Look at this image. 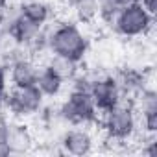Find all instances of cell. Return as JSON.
Segmentation results:
<instances>
[{
    "mask_svg": "<svg viewBox=\"0 0 157 157\" xmlns=\"http://www.w3.org/2000/svg\"><path fill=\"white\" fill-rule=\"evenodd\" d=\"M46 48L54 56L68 57L76 63H82V59L89 52V39L85 33L72 22H61L44 33Z\"/></svg>",
    "mask_w": 157,
    "mask_h": 157,
    "instance_id": "obj_1",
    "label": "cell"
},
{
    "mask_svg": "<svg viewBox=\"0 0 157 157\" xmlns=\"http://www.w3.org/2000/svg\"><path fill=\"white\" fill-rule=\"evenodd\" d=\"M113 26L118 35L135 39V37H146L153 30V15L140 4H126L118 11L117 19L113 21Z\"/></svg>",
    "mask_w": 157,
    "mask_h": 157,
    "instance_id": "obj_2",
    "label": "cell"
},
{
    "mask_svg": "<svg viewBox=\"0 0 157 157\" xmlns=\"http://www.w3.org/2000/svg\"><path fill=\"white\" fill-rule=\"evenodd\" d=\"M57 118L63 120L65 124L72 126H82V124H91L98 118V109L91 98L89 91H78L72 89L67 100L61 102V105L56 111Z\"/></svg>",
    "mask_w": 157,
    "mask_h": 157,
    "instance_id": "obj_3",
    "label": "cell"
},
{
    "mask_svg": "<svg viewBox=\"0 0 157 157\" xmlns=\"http://www.w3.org/2000/svg\"><path fill=\"white\" fill-rule=\"evenodd\" d=\"M102 115H104L102 122H104V129H105L107 137L128 140L137 131L135 105L131 100H128V96H122L115 107L104 111Z\"/></svg>",
    "mask_w": 157,
    "mask_h": 157,
    "instance_id": "obj_4",
    "label": "cell"
},
{
    "mask_svg": "<svg viewBox=\"0 0 157 157\" xmlns=\"http://www.w3.org/2000/svg\"><path fill=\"white\" fill-rule=\"evenodd\" d=\"M43 93L37 89V85H24V87H13L6 93L4 105L10 113L15 117H30L43 109Z\"/></svg>",
    "mask_w": 157,
    "mask_h": 157,
    "instance_id": "obj_5",
    "label": "cell"
},
{
    "mask_svg": "<svg viewBox=\"0 0 157 157\" xmlns=\"http://www.w3.org/2000/svg\"><path fill=\"white\" fill-rule=\"evenodd\" d=\"M89 93H91V98H93V102H94V105L100 113L115 107L122 98L120 87H118V83L113 76L94 78L91 87H89Z\"/></svg>",
    "mask_w": 157,
    "mask_h": 157,
    "instance_id": "obj_6",
    "label": "cell"
},
{
    "mask_svg": "<svg viewBox=\"0 0 157 157\" xmlns=\"http://www.w3.org/2000/svg\"><path fill=\"white\" fill-rule=\"evenodd\" d=\"M59 144H61V151L63 153L83 157V155H89L93 151L94 139H93L91 131L85 129V128H72V129H67L63 133Z\"/></svg>",
    "mask_w": 157,
    "mask_h": 157,
    "instance_id": "obj_7",
    "label": "cell"
},
{
    "mask_svg": "<svg viewBox=\"0 0 157 157\" xmlns=\"http://www.w3.org/2000/svg\"><path fill=\"white\" fill-rule=\"evenodd\" d=\"M8 78L13 87H24V85H35L39 68L32 57H21L11 63H8Z\"/></svg>",
    "mask_w": 157,
    "mask_h": 157,
    "instance_id": "obj_8",
    "label": "cell"
},
{
    "mask_svg": "<svg viewBox=\"0 0 157 157\" xmlns=\"http://www.w3.org/2000/svg\"><path fill=\"white\" fill-rule=\"evenodd\" d=\"M10 33H11V37L17 41V44H22V46L32 48L33 43L41 37L43 26L37 24V22H33V21H30V19H26V17L21 13V15L15 19V22L11 24Z\"/></svg>",
    "mask_w": 157,
    "mask_h": 157,
    "instance_id": "obj_9",
    "label": "cell"
},
{
    "mask_svg": "<svg viewBox=\"0 0 157 157\" xmlns=\"http://www.w3.org/2000/svg\"><path fill=\"white\" fill-rule=\"evenodd\" d=\"M35 140L32 131L22 126V124H10L8 122V148H10V155H24L28 151H32Z\"/></svg>",
    "mask_w": 157,
    "mask_h": 157,
    "instance_id": "obj_10",
    "label": "cell"
},
{
    "mask_svg": "<svg viewBox=\"0 0 157 157\" xmlns=\"http://www.w3.org/2000/svg\"><path fill=\"white\" fill-rule=\"evenodd\" d=\"M35 85H37V89L43 93V96H46V98H54V96H57V94L61 93L65 82L61 80V78H59L52 68L44 67V68H41L39 74H37Z\"/></svg>",
    "mask_w": 157,
    "mask_h": 157,
    "instance_id": "obj_11",
    "label": "cell"
},
{
    "mask_svg": "<svg viewBox=\"0 0 157 157\" xmlns=\"http://www.w3.org/2000/svg\"><path fill=\"white\" fill-rule=\"evenodd\" d=\"M21 13H22L26 19H30V21H33V22H37V24H41V26H44V24L50 21L52 10H50V6H48L46 2H43V0H28V2H24V4L21 6Z\"/></svg>",
    "mask_w": 157,
    "mask_h": 157,
    "instance_id": "obj_12",
    "label": "cell"
},
{
    "mask_svg": "<svg viewBox=\"0 0 157 157\" xmlns=\"http://www.w3.org/2000/svg\"><path fill=\"white\" fill-rule=\"evenodd\" d=\"M78 65L80 63H76V61H72L68 57H61V56H54L52 54V57H50L46 67L52 68L63 82H72L78 76Z\"/></svg>",
    "mask_w": 157,
    "mask_h": 157,
    "instance_id": "obj_13",
    "label": "cell"
},
{
    "mask_svg": "<svg viewBox=\"0 0 157 157\" xmlns=\"http://www.w3.org/2000/svg\"><path fill=\"white\" fill-rule=\"evenodd\" d=\"M78 22L91 24L98 19V0H78L72 6Z\"/></svg>",
    "mask_w": 157,
    "mask_h": 157,
    "instance_id": "obj_14",
    "label": "cell"
},
{
    "mask_svg": "<svg viewBox=\"0 0 157 157\" xmlns=\"http://www.w3.org/2000/svg\"><path fill=\"white\" fill-rule=\"evenodd\" d=\"M135 104L140 111V117L144 115H151V113H157V93L151 89V87H144L137 96H135Z\"/></svg>",
    "mask_w": 157,
    "mask_h": 157,
    "instance_id": "obj_15",
    "label": "cell"
},
{
    "mask_svg": "<svg viewBox=\"0 0 157 157\" xmlns=\"http://www.w3.org/2000/svg\"><path fill=\"white\" fill-rule=\"evenodd\" d=\"M120 10H122L120 0H98V19H102L107 24H113Z\"/></svg>",
    "mask_w": 157,
    "mask_h": 157,
    "instance_id": "obj_16",
    "label": "cell"
},
{
    "mask_svg": "<svg viewBox=\"0 0 157 157\" xmlns=\"http://www.w3.org/2000/svg\"><path fill=\"white\" fill-rule=\"evenodd\" d=\"M10 148H8V122L0 118V157H8Z\"/></svg>",
    "mask_w": 157,
    "mask_h": 157,
    "instance_id": "obj_17",
    "label": "cell"
},
{
    "mask_svg": "<svg viewBox=\"0 0 157 157\" xmlns=\"http://www.w3.org/2000/svg\"><path fill=\"white\" fill-rule=\"evenodd\" d=\"M6 93H8V68L0 65V104L4 102Z\"/></svg>",
    "mask_w": 157,
    "mask_h": 157,
    "instance_id": "obj_18",
    "label": "cell"
},
{
    "mask_svg": "<svg viewBox=\"0 0 157 157\" xmlns=\"http://www.w3.org/2000/svg\"><path fill=\"white\" fill-rule=\"evenodd\" d=\"M142 153L148 157H155L157 153V142H155V135H148V140L142 146Z\"/></svg>",
    "mask_w": 157,
    "mask_h": 157,
    "instance_id": "obj_19",
    "label": "cell"
},
{
    "mask_svg": "<svg viewBox=\"0 0 157 157\" xmlns=\"http://www.w3.org/2000/svg\"><path fill=\"white\" fill-rule=\"evenodd\" d=\"M139 2H140L151 15H155V11H157V0H139Z\"/></svg>",
    "mask_w": 157,
    "mask_h": 157,
    "instance_id": "obj_20",
    "label": "cell"
},
{
    "mask_svg": "<svg viewBox=\"0 0 157 157\" xmlns=\"http://www.w3.org/2000/svg\"><path fill=\"white\" fill-rule=\"evenodd\" d=\"M8 2H10V0H0V13H2V11L8 8Z\"/></svg>",
    "mask_w": 157,
    "mask_h": 157,
    "instance_id": "obj_21",
    "label": "cell"
},
{
    "mask_svg": "<svg viewBox=\"0 0 157 157\" xmlns=\"http://www.w3.org/2000/svg\"><path fill=\"white\" fill-rule=\"evenodd\" d=\"M122 2V6H126V4H133V2H139V0H120Z\"/></svg>",
    "mask_w": 157,
    "mask_h": 157,
    "instance_id": "obj_22",
    "label": "cell"
},
{
    "mask_svg": "<svg viewBox=\"0 0 157 157\" xmlns=\"http://www.w3.org/2000/svg\"><path fill=\"white\" fill-rule=\"evenodd\" d=\"M76 2H78V0H68V4H70V6H74Z\"/></svg>",
    "mask_w": 157,
    "mask_h": 157,
    "instance_id": "obj_23",
    "label": "cell"
}]
</instances>
